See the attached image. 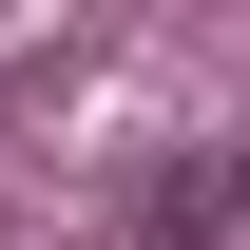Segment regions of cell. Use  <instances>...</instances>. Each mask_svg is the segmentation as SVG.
Wrapping results in <instances>:
<instances>
[{"instance_id":"cell-1","label":"cell","mask_w":250,"mask_h":250,"mask_svg":"<svg viewBox=\"0 0 250 250\" xmlns=\"http://www.w3.org/2000/svg\"><path fill=\"white\" fill-rule=\"evenodd\" d=\"M231 212H250V154H231V135H192V154L154 173V231H173V250H212Z\"/></svg>"}]
</instances>
